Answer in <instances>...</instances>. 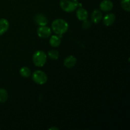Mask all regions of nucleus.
<instances>
[{"label":"nucleus","mask_w":130,"mask_h":130,"mask_svg":"<svg viewBox=\"0 0 130 130\" xmlns=\"http://www.w3.org/2000/svg\"><path fill=\"white\" fill-rule=\"evenodd\" d=\"M8 94L7 91L4 88H0V102L4 103L8 100Z\"/></svg>","instance_id":"obj_14"},{"label":"nucleus","mask_w":130,"mask_h":130,"mask_svg":"<svg viewBox=\"0 0 130 130\" xmlns=\"http://www.w3.org/2000/svg\"><path fill=\"white\" fill-rule=\"evenodd\" d=\"M49 129L52 130V129H56V130H58L59 129H58V128H56V127H51V128H49Z\"/></svg>","instance_id":"obj_19"},{"label":"nucleus","mask_w":130,"mask_h":130,"mask_svg":"<svg viewBox=\"0 0 130 130\" xmlns=\"http://www.w3.org/2000/svg\"><path fill=\"white\" fill-rule=\"evenodd\" d=\"M47 60V55L43 51L39 50L34 53L32 57L33 63L37 67H43Z\"/></svg>","instance_id":"obj_3"},{"label":"nucleus","mask_w":130,"mask_h":130,"mask_svg":"<svg viewBox=\"0 0 130 130\" xmlns=\"http://www.w3.org/2000/svg\"><path fill=\"white\" fill-rule=\"evenodd\" d=\"M121 7L124 10L126 11H130V4L129 0H122L121 2Z\"/></svg>","instance_id":"obj_17"},{"label":"nucleus","mask_w":130,"mask_h":130,"mask_svg":"<svg viewBox=\"0 0 130 130\" xmlns=\"http://www.w3.org/2000/svg\"><path fill=\"white\" fill-rule=\"evenodd\" d=\"M60 43V38L59 36H52L50 38V45L52 46V47L56 48V47L59 46Z\"/></svg>","instance_id":"obj_13"},{"label":"nucleus","mask_w":130,"mask_h":130,"mask_svg":"<svg viewBox=\"0 0 130 130\" xmlns=\"http://www.w3.org/2000/svg\"><path fill=\"white\" fill-rule=\"evenodd\" d=\"M34 21L37 25L39 26H44L48 24V19L46 17L41 13L37 14L34 17Z\"/></svg>","instance_id":"obj_6"},{"label":"nucleus","mask_w":130,"mask_h":130,"mask_svg":"<svg viewBox=\"0 0 130 130\" xmlns=\"http://www.w3.org/2000/svg\"><path fill=\"white\" fill-rule=\"evenodd\" d=\"M60 5L62 10L66 12H72L77 8L79 2L77 0H60Z\"/></svg>","instance_id":"obj_2"},{"label":"nucleus","mask_w":130,"mask_h":130,"mask_svg":"<svg viewBox=\"0 0 130 130\" xmlns=\"http://www.w3.org/2000/svg\"><path fill=\"white\" fill-rule=\"evenodd\" d=\"M9 22L5 19H0V35L5 34L9 29Z\"/></svg>","instance_id":"obj_12"},{"label":"nucleus","mask_w":130,"mask_h":130,"mask_svg":"<svg viewBox=\"0 0 130 130\" xmlns=\"http://www.w3.org/2000/svg\"><path fill=\"white\" fill-rule=\"evenodd\" d=\"M52 28L53 31L61 38L62 34H65L68 30L69 24L63 19H58L52 22Z\"/></svg>","instance_id":"obj_1"},{"label":"nucleus","mask_w":130,"mask_h":130,"mask_svg":"<svg viewBox=\"0 0 130 130\" xmlns=\"http://www.w3.org/2000/svg\"><path fill=\"white\" fill-rule=\"evenodd\" d=\"M91 21L94 23V24H98L101 21V20L103 18L102 13L101 11L99 10H95L91 13Z\"/></svg>","instance_id":"obj_10"},{"label":"nucleus","mask_w":130,"mask_h":130,"mask_svg":"<svg viewBox=\"0 0 130 130\" xmlns=\"http://www.w3.org/2000/svg\"><path fill=\"white\" fill-rule=\"evenodd\" d=\"M116 20V16L114 13H107L103 19L104 24L106 26H110L112 25Z\"/></svg>","instance_id":"obj_8"},{"label":"nucleus","mask_w":130,"mask_h":130,"mask_svg":"<svg viewBox=\"0 0 130 130\" xmlns=\"http://www.w3.org/2000/svg\"><path fill=\"white\" fill-rule=\"evenodd\" d=\"M48 55L52 60H57L59 57V52L56 50H52L48 52Z\"/></svg>","instance_id":"obj_16"},{"label":"nucleus","mask_w":130,"mask_h":130,"mask_svg":"<svg viewBox=\"0 0 130 130\" xmlns=\"http://www.w3.org/2000/svg\"><path fill=\"white\" fill-rule=\"evenodd\" d=\"M76 62H77V60L76 57L72 55H70L64 60L63 65L67 68H72L76 66Z\"/></svg>","instance_id":"obj_9"},{"label":"nucleus","mask_w":130,"mask_h":130,"mask_svg":"<svg viewBox=\"0 0 130 130\" xmlns=\"http://www.w3.org/2000/svg\"><path fill=\"white\" fill-rule=\"evenodd\" d=\"M91 22L90 21V20H87V19L85 20H84V22L83 23V24H82L83 28L85 29H89V28L91 27Z\"/></svg>","instance_id":"obj_18"},{"label":"nucleus","mask_w":130,"mask_h":130,"mask_svg":"<svg viewBox=\"0 0 130 130\" xmlns=\"http://www.w3.org/2000/svg\"><path fill=\"white\" fill-rule=\"evenodd\" d=\"M38 36L41 38H48L52 34V30L50 27L44 25L40 26L37 30Z\"/></svg>","instance_id":"obj_5"},{"label":"nucleus","mask_w":130,"mask_h":130,"mask_svg":"<svg viewBox=\"0 0 130 130\" xmlns=\"http://www.w3.org/2000/svg\"><path fill=\"white\" fill-rule=\"evenodd\" d=\"M76 16H77L78 20H81V21H84L88 19V13L85 8H79L77 9V11H76Z\"/></svg>","instance_id":"obj_11"},{"label":"nucleus","mask_w":130,"mask_h":130,"mask_svg":"<svg viewBox=\"0 0 130 130\" xmlns=\"http://www.w3.org/2000/svg\"><path fill=\"white\" fill-rule=\"evenodd\" d=\"M20 74L24 77H28L30 76V70L27 67H22L20 69Z\"/></svg>","instance_id":"obj_15"},{"label":"nucleus","mask_w":130,"mask_h":130,"mask_svg":"<svg viewBox=\"0 0 130 130\" xmlns=\"http://www.w3.org/2000/svg\"><path fill=\"white\" fill-rule=\"evenodd\" d=\"M113 3L110 0H103L100 4V8L102 11H109L113 8Z\"/></svg>","instance_id":"obj_7"},{"label":"nucleus","mask_w":130,"mask_h":130,"mask_svg":"<svg viewBox=\"0 0 130 130\" xmlns=\"http://www.w3.org/2000/svg\"><path fill=\"white\" fill-rule=\"evenodd\" d=\"M32 80L38 85H44L48 81V76L43 71H36L32 74Z\"/></svg>","instance_id":"obj_4"}]
</instances>
